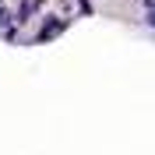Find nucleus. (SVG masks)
<instances>
[{"label":"nucleus","instance_id":"f257e3e1","mask_svg":"<svg viewBox=\"0 0 155 155\" xmlns=\"http://www.w3.org/2000/svg\"><path fill=\"white\" fill-rule=\"evenodd\" d=\"M60 28H64V21L46 18V25H42V35H39V39H53V35H60Z\"/></svg>","mask_w":155,"mask_h":155},{"label":"nucleus","instance_id":"f03ea898","mask_svg":"<svg viewBox=\"0 0 155 155\" xmlns=\"http://www.w3.org/2000/svg\"><path fill=\"white\" fill-rule=\"evenodd\" d=\"M32 11H35V4H21V7H18V21H25Z\"/></svg>","mask_w":155,"mask_h":155},{"label":"nucleus","instance_id":"7ed1b4c3","mask_svg":"<svg viewBox=\"0 0 155 155\" xmlns=\"http://www.w3.org/2000/svg\"><path fill=\"white\" fill-rule=\"evenodd\" d=\"M0 25H7V11L4 7H0Z\"/></svg>","mask_w":155,"mask_h":155},{"label":"nucleus","instance_id":"20e7f679","mask_svg":"<svg viewBox=\"0 0 155 155\" xmlns=\"http://www.w3.org/2000/svg\"><path fill=\"white\" fill-rule=\"evenodd\" d=\"M145 7H152V11H155V0H145Z\"/></svg>","mask_w":155,"mask_h":155}]
</instances>
